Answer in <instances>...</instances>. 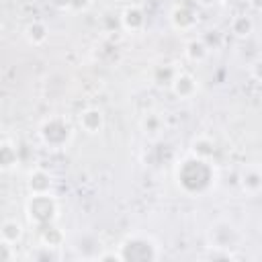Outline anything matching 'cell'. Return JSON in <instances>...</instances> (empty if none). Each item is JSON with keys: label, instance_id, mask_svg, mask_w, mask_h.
Returning a JSON list of instances; mask_svg holds the SVG:
<instances>
[{"label": "cell", "instance_id": "obj_10", "mask_svg": "<svg viewBox=\"0 0 262 262\" xmlns=\"http://www.w3.org/2000/svg\"><path fill=\"white\" fill-rule=\"evenodd\" d=\"M78 125L86 135H98L104 129V113L98 106H88V108L80 111Z\"/></svg>", "mask_w": 262, "mask_h": 262}, {"label": "cell", "instance_id": "obj_18", "mask_svg": "<svg viewBox=\"0 0 262 262\" xmlns=\"http://www.w3.org/2000/svg\"><path fill=\"white\" fill-rule=\"evenodd\" d=\"M215 141L209 137V135H199L192 139L190 143V154L192 156H199V158H205V160H211L215 156Z\"/></svg>", "mask_w": 262, "mask_h": 262}, {"label": "cell", "instance_id": "obj_15", "mask_svg": "<svg viewBox=\"0 0 262 262\" xmlns=\"http://www.w3.org/2000/svg\"><path fill=\"white\" fill-rule=\"evenodd\" d=\"M23 233H25V227H23L20 221H16V219H4L2 225H0V244L16 246L23 239Z\"/></svg>", "mask_w": 262, "mask_h": 262}, {"label": "cell", "instance_id": "obj_22", "mask_svg": "<svg viewBox=\"0 0 262 262\" xmlns=\"http://www.w3.org/2000/svg\"><path fill=\"white\" fill-rule=\"evenodd\" d=\"M92 4V0H68V12H82Z\"/></svg>", "mask_w": 262, "mask_h": 262}, {"label": "cell", "instance_id": "obj_2", "mask_svg": "<svg viewBox=\"0 0 262 262\" xmlns=\"http://www.w3.org/2000/svg\"><path fill=\"white\" fill-rule=\"evenodd\" d=\"M121 262H149L160 258V246L149 233H129L119 244Z\"/></svg>", "mask_w": 262, "mask_h": 262}, {"label": "cell", "instance_id": "obj_23", "mask_svg": "<svg viewBox=\"0 0 262 262\" xmlns=\"http://www.w3.org/2000/svg\"><path fill=\"white\" fill-rule=\"evenodd\" d=\"M250 74H252L256 80H260V82H262V57H260V59H256V61L250 66Z\"/></svg>", "mask_w": 262, "mask_h": 262}, {"label": "cell", "instance_id": "obj_8", "mask_svg": "<svg viewBox=\"0 0 262 262\" xmlns=\"http://www.w3.org/2000/svg\"><path fill=\"white\" fill-rule=\"evenodd\" d=\"M53 190V176L41 166H35L27 176V192L29 194H47Z\"/></svg>", "mask_w": 262, "mask_h": 262}, {"label": "cell", "instance_id": "obj_12", "mask_svg": "<svg viewBox=\"0 0 262 262\" xmlns=\"http://www.w3.org/2000/svg\"><path fill=\"white\" fill-rule=\"evenodd\" d=\"M18 145L14 141H10L8 137L2 139L0 143V170L4 174H10L14 172L18 166H20V156H18Z\"/></svg>", "mask_w": 262, "mask_h": 262}, {"label": "cell", "instance_id": "obj_13", "mask_svg": "<svg viewBox=\"0 0 262 262\" xmlns=\"http://www.w3.org/2000/svg\"><path fill=\"white\" fill-rule=\"evenodd\" d=\"M139 127H141V131H143L145 137L158 139V137L164 133V129H166V119H164L162 113L149 111V113H145L143 119L139 121Z\"/></svg>", "mask_w": 262, "mask_h": 262}, {"label": "cell", "instance_id": "obj_9", "mask_svg": "<svg viewBox=\"0 0 262 262\" xmlns=\"http://www.w3.org/2000/svg\"><path fill=\"white\" fill-rule=\"evenodd\" d=\"M170 25L176 31L186 33V31H192L199 25V16L188 4H178L170 10Z\"/></svg>", "mask_w": 262, "mask_h": 262}, {"label": "cell", "instance_id": "obj_17", "mask_svg": "<svg viewBox=\"0 0 262 262\" xmlns=\"http://www.w3.org/2000/svg\"><path fill=\"white\" fill-rule=\"evenodd\" d=\"M229 31L237 39L250 37L254 33V20H252V16H248V14H235L231 18V23H229Z\"/></svg>", "mask_w": 262, "mask_h": 262}, {"label": "cell", "instance_id": "obj_14", "mask_svg": "<svg viewBox=\"0 0 262 262\" xmlns=\"http://www.w3.org/2000/svg\"><path fill=\"white\" fill-rule=\"evenodd\" d=\"M209 53H211V47L207 45L205 39L192 37V39H188V41L184 43V57H186L190 63H203V61H207Z\"/></svg>", "mask_w": 262, "mask_h": 262}, {"label": "cell", "instance_id": "obj_21", "mask_svg": "<svg viewBox=\"0 0 262 262\" xmlns=\"http://www.w3.org/2000/svg\"><path fill=\"white\" fill-rule=\"evenodd\" d=\"M31 258H33V260H57V258H59V248L39 244L37 250L31 252Z\"/></svg>", "mask_w": 262, "mask_h": 262}, {"label": "cell", "instance_id": "obj_3", "mask_svg": "<svg viewBox=\"0 0 262 262\" xmlns=\"http://www.w3.org/2000/svg\"><path fill=\"white\" fill-rule=\"evenodd\" d=\"M25 213L29 223L41 231L43 227H49L59 217V203L53 196V192L47 194H29V201L25 205Z\"/></svg>", "mask_w": 262, "mask_h": 262}, {"label": "cell", "instance_id": "obj_6", "mask_svg": "<svg viewBox=\"0 0 262 262\" xmlns=\"http://www.w3.org/2000/svg\"><path fill=\"white\" fill-rule=\"evenodd\" d=\"M119 20H121V29L127 31V33H141V31L147 27L145 10H143L139 4H129V6H125V10L121 12Z\"/></svg>", "mask_w": 262, "mask_h": 262}, {"label": "cell", "instance_id": "obj_16", "mask_svg": "<svg viewBox=\"0 0 262 262\" xmlns=\"http://www.w3.org/2000/svg\"><path fill=\"white\" fill-rule=\"evenodd\" d=\"M25 39L31 43V45H43L47 39H49V27L43 23V20H33L25 27Z\"/></svg>", "mask_w": 262, "mask_h": 262}, {"label": "cell", "instance_id": "obj_5", "mask_svg": "<svg viewBox=\"0 0 262 262\" xmlns=\"http://www.w3.org/2000/svg\"><path fill=\"white\" fill-rule=\"evenodd\" d=\"M237 244H239V231L233 223H229L225 219H219L209 227V250H219V252L233 254L231 248H235Z\"/></svg>", "mask_w": 262, "mask_h": 262}, {"label": "cell", "instance_id": "obj_20", "mask_svg": "<svg viewBox=\"0 0 262 262\" xmlns=\"http://www.w3.org/2000/svg\"><path fill=\"white\" fill-rule=\"evenodd\" d=\"M176 68L174 66H168V63H162V66H156L154 68V72H151V82L156 84V86H168L170 88V84H172V80H174V76H176Z\"/></svg>", "mask_w": 262, "mask_h": 262}, {"label": "cell", "instance_id": "obj_25", "mask_svg": "<svg viewBox=\"0 0 262 262\" xmlns=\"http://www.w3.org/2000/svg\"><path fill=\"white\" fill-rule=\"evenodd\" d=\"M194 2H199L203 6H213V4H221L223 0H194Z\"/></svg>", "mask_w": 262, "mask_h": 262}, {"label": "cell", "instance_id": "obj_11", "mask_svg": "<svg viewBox=\"0 0 262 262\" xmlns=\"http://www.w3.org/2000/svg\"><path fill=\"white\" fill-rule=\"evenodd\" d=\"M239 186L250 196L260 194L262 192V166L260 164H248L239 174Z\"/></svg>", "mask_w": 262, "mask_h": 262}, {"label": "cell", "instance_id": "obj_26", "mask_svg": "<svg viewBox=\"0 0 262 262\" xmlns=\"http://www.w3.org/2000/svg\"><path fill=\"white\" fill-rule=\"evenodd\" d=\"M250 6L256 10H262V0H250Z\"/></svg>", "mask_w": 262, "mask_h": 262}, {"label": "cell", "instance_id": "obj_7", "mask_svg": "<svg viewBox=\"0 0 262 262\" xmlns=\"http://www.w3.org/2000/svg\"><path fill=\"white\" fill-rule=\"evenodd\" d=\"M170 92L180 100H188L199 92V80L190 72H180L178 70L172 84H170Z\"/></svg>", "mask_w": 262, "mask_h": 262}, {"label": "cell", "instance_id": "obj_1", "mask_svg": "<svg viewBox=\"0 0 262 262\" xmlns=\"http://www.w3.org/2000/svg\"><path fill=\"white\" fill-rule=\"evenodd\" d=\"M174 178H176L178 188L184 194H188V196H203V194H207L215 186L217 174H215V168H213L211 160H205V158L188 154L186 158H182L178 162Z\"/></svg>", "mask_w": 262, "mask_h": 262}, {"label": "cell", "instance_id": "obj_19", "mask_svg": "<svg viewBox=\"0 0 262 262\" xmlns=\"http://www.w3.org/2000/svg\"><path fill=\"white\" fill-rule=\"evenodd\" d=\"M37 237H39V244H43V246H53V248H61L63 242H66L63 231H61L59 227H55V223L49 225V227H43V229L37 233Z\"/></svg>", "mask_w": 262, "mask_h": 262}, {"label": "cell", "instance_id": "obj_24", "mask_svg": "<svg viewBox=\"0 0 262 262\" xmlns=\"http://www.w3.org/2000/svg\"><path fill=\"white\" fill-rule=\"evenodd\" d=\"M51 4H53L57 10H68V0H51Z\"/></svg>", "mask_w": 262, "mask_h": 262}, {"label": "cell", "instance_id": "obj_4", "mask_svg": "<svg viewBox=\"0 0 262 262\" xmlns=\"http://www.w3.org/2000/svg\"><path fill=\"white\" fill-rule=\"evenodd\" d=\"M37 133H39V141L43 143V147L57 151V149H66L70 145V141L74 137V127L66 117L53 115V117H47L41 121Z\"/></svg>", "mask_w": 262, "mask_h": 262}]
</instances>
